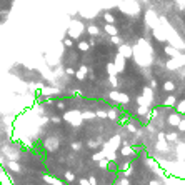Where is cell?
<instances>
[{"instance_id": "cell-1", "label": "cell", "mask_w": 185, "mask_h": 185, "mask_svg": "<svg viewBox=\"0 0 185 185\" xmlns=\"http://www.w3.org/2000/svg\"><path fill=\"white\" fill-rule=\"evenodd\" d=\"M104 18H105V22H109V23H112V22H114V15H110V13H105V15H104Z\"/></svg>"}, {"instance_id": "cell-2", "label": "cell", "mask_w": 185, "mask_h": 185, "mask_svg": "<svg viewBox=\"0 0 185 185\" xmlns=\"http://www.w3.org/2000/svg\"><path fill=\"white\" fill-rule=\"evenodd\" d=\"M105 30L109 32V34H117V30H115L112 25H107V27H105Z\"/></svg>"}]
</instances>
